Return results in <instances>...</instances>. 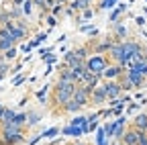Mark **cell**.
Here are the masks:
<instances>
[{
  "label": "cell",
  "instance_id": "obj_1",
  "mask_svg": "<svg viewBox=\"0 0 147 145\" xmlns=\"http://www.w3.org/2000/svg\"><path fill=\"white\" fill-rule=\"evenodd\" d=\"M76 86H78V84H74V82H61V80L55 82L53 92H51V100H53L51 104L55 106V111H53V113H59V111H61V106L74 98Z\"/></svg>",
  "mask_w": 147,
  "mask_h": 145
},
{
  "label": "cell",
  "instance_id": "obj_2",
  "mask_svg": "<svg viewBox=\"0 0 147 145\" xmlns=\"http://www.w3.org/2000/svg\"><path fill=\"white\" fill-rule=\"evenodd\" d=\"M0 137L4 139V145H14V143H21L23 137V127L18 125H2V131H0Z\"/></svg>",
  "mask_w": 147,
  "mask_h": 145
},
{
  "label": "cell",
  "instance_id": "obj_3",
  "mask_svg": "<svg viewBox=\"0 0 147 145\" xmlns=\"http://www.w3.org/2000/svg\"><path fill=\"white\" fill-rule=\"evenodd\" d=\"M108 63H110V61H108L106 55H100V53H92V55L86 59V69L102 78V71L108 67Z\"/></svg>",
  "mask_w": 147,
  "mask_h": 145
},
{
  "label": "cell",
  "instance_id": "obj_4",
  "mask_svg": "<svg viewBox=\"0 0 147 145\" xmlns=\"http://www.w3.org/2000/svg\"><path fill=\"white\" fill-rule=\"evenodd\" d=\"M100 86L104 88V92H106L108 100L121 98V94L125 92V90H123V84H121V80H108V82H102Z\"/></svg>",
  "mask_w": 147,
  "mask_h": 145
},
{
  "label": "cell",
  "instance_id": "obj_5",
  "mask_svg": "<svg viewBox=\"0 0 147 145\" xmlns=\"http://www.w3.org/2000/svg\"><path fill=\"white\" fill-rule=\"evenodd\" d=\"M125 67L123 65H119V63H108V67L102 71V80L104 82H108V80H121L123 76H125Z\"/></svg>",
  "mask_w": 147,
  "mask_h": 145
},
{
  "label": "cell",
  "instance_id": "obj_6",
  "mask_svg": "<svg viewBox=\"0 0 147 145\" xmlns=\"http://www.w3.org/2000/svg\"><path fill=\"white\" fill-rule=\"evenodd\" d=\"M74 100H76L82 108L88 106V104H90V90H88L86 86L78 84V86H76V92H74Z\"/></svg>",
  "mask_w": 147,
  "mask_h": 145
},
{
  "label": "cell",
  "instance_id": "obj_7",
  "mask_svg": "<svg viewBox=\"0 0 147 145\" xmlns=\"http://www.w3.org/2000/svg\"><path fill=\"white\" fill-rule=\"evenodd\" d=\"M82 63H86L84 59H80V55L76 53V49H71V51H67L65 55H63V67H76V65H82Z\"/></svg>",
  "mask_w": 147,
  "mask_h": 145
},
{
  "label": "cell",
  "instance_id": "obj_8",
  "mask_svg": "<svg viewBox=\"0 0 147 145\" xmlns=\"http://www.w3.org/2000/svg\"><path fill=\"white\" fill-rule=\"evenodd\" d=\"M108 102V96H106V92H104V88L102 86H98V88H94L90 92V104H106Z\"/></svg>",
  "mask_w": 147,
  "mask_h": 145
},
{
  "label": "cell",
  "instance_id": "obj_9",
  "mask_svg": "<svg viewBox=\"0 0 147 145\" xmlns=\"http://www.w3.org/2000/svg\"><path fill=\"white\" fill-rule=\"evenodd\" d=\"M139 131L135 129V127H129V129L125 131V135H123V139H121V143H125V145H139V135H137Z\"/></svg>",
  "mask_w": 147,
  "mask_h": 145
},
{
  "label": "cell",
  "instance_id": "obj_10",
  "mask_svg": "<svg viewBox=\"0 0 147 145\" xmlns=\"http://www.w3.org/2000/svg\"><path fill=\"white\" fill-rule=\"evenodd\" d=\"M80 111H82V106H80V104H78L76 100H74V98H71L69 102H65V104L61 106V111H59V113H67V115H78Z\"/></svg>",
  "mask_w": 147,
  "mask_h": 145
},
{
  "label": "cell",
  "instance_id": "obj_11",
  "mask_svg": "<svg viewBox=\"0 0 147 145\" xmlns=\"http://www.w3.org/2000/svg\"><path fill=\"white\" fill-rule=\"evenodd\" d=\"M90 4H92V0H71L69 8H74L76 12H84V10L90 8Z\"/></svg>",
  "mask_w": 147,
  "mask_h": 145
},
{
  "label": "cell",
  "instance_id": "obj_12",
  "mask_svg": "<svg viewBox=\"0 0 147 145\" xmlns=\"http://www.w3.org/2000/svg\"><path fill=\"white\" fill-rule=\"evenodd\" d=\"M131 127H135L137 131H147V115H145V113L137 115V117L133 119V125H131Z\"/></svg>",
  "mask_w": 147,
  "mask_h": 145
},
{
  "label": "cell",
  "instance_id": "obj_13",
  "mask_svg": "<svg viewBox=\"0 0 147 145\" xmlns=\"http://www.w3.org/2000/svg\"><path fill=\"white\" fill-rule=\"evenodd\" d=\"M57 80H61V82H74V84H76V78H74V74H71V69H69V67H63V69H59V74H57Z\"/></svg>",
  "mask_w": 147,
  "mask_h": 145
},
{
  "label": "cell",
  "instance_id": "obj_14",
  "mask_svg": "<svg viewBox=\"0 0 147 145\" xmlns=\"http://www.w3.org/2000/svg\"><path fill=\"white\" fill-rule=\"evenodd\" d=\"M127 35H129V29H127L125 25L117 23V25H115V35H113V37H117L115 41H119V43H121V39H123V37H127Z\"/></svg>",
  "mask_w": 147,
  "mask_h": 145
},
{
  "label": "cell",
  "instance_id": "obj_15",
  "mask_svg": "<svg viewBox=\"0 0 147 145\" xmlns=\"http://www.w3.org/2000/svg\"><path fill=\"white\" fill-rule=\"evenodd\" d=\"M123 123H125V119L119 117V119H117V129H115V139H119V141L123 139V135H125V131H127L125 127H123Z\"/></svg>",
  "mask_w": 147,
  "mask_h": 145
},
{
  "label": "cell",
  "instance_id": "obj_16",
  "mask_svg": "<svg viewBox=\"0 0 147 145\" xmlns=\"http://www.w3.org/2000/svg\"><path fill=\"white\" fill-rule=\"evenodd\" d=\"M10 47H16V43H14V39H12V37H6V39H0V53H4V51H8Z\"/></svg>",
  "mask_w": 147,
  "mask_h": 145
},
{
  "label": "cell",
  "instance_id": "obj_17",
  "mask_svg": "<svg viewBox=\"0 0 147 145\" xmlns=\"http://www.w3.org/2000/svg\"><path fill=\"white\" fill-rule=\"evenodd\" d=\"M14 111H10V108H6V111H4V117H2V121H0V123H2V125H12V121H14Z\"/></svg>",
  "mask_w": 147,
  "mask_h": 145
},
{
  "label": "cell",
  "instance_id": "obj_18",
  "mask_svg": "<svg viewBox=\"0 0 147 145\" xmlns=\"http://www.w3.org/2000/svg\"><path fill=\"white\" fill-rule=\"evenodd\" d=\"M115 129H117V121L106 123V125H104V135H106V137H115Z\"/></svg>",
  "mask_w": 147,
  "mask_h": 145
},
{
  "label": "cell",
  "instance_id": "obj_19",
  "mask_svg": "<svg viewBox=\"0 0 147 145\" xmlns=\"http://www.w3.org/2000/svg\"><path fill=\"white\" fill-rule=\"evenodd\" d=\"M121 12H123V6L115 8V10H113V14H110V19H108V21L113 23V25H117V23H119V16H121Z\"/></svg>",
  "mask_w": 147,
  "mask_h": 145
},
{
  "label": "cell",
  "instance_id": "obj_20",
  "mask_svg": "<svg viewBox=\"0 0 147 145\" xmlns=\"http://www.w3.org/2000/svg\"><path fill=\"white\" fill-rule=\"evenodd\" d=\"M2 55H4V59H6V61H12V59L16 57V47H10L8 51H4V53H2Z\"/></svg>",
  "mask_w": 147,
  "mask_h": 145
},
{
  "label": "cell",
  "instance_id": "obj_21",
  "mask_svg": "<svg viewBox=\"0 0 147 145\" xmlns=\"http://www.w3.org/2000/svg\"><path fill=\"white\" fill-rule=\"evenodd\" d=\"M117 6V0H102L98 4V8H115Z\"/></svg>",
  "mask_w": 147,
  "mask_h": 145
},
{
  "label": "cell",
  "instance_id": "obj_22",
  "mask_svg": "<svg viewBox=\"0 0 147 145\" xmlns=\"http://www.w3.org/2000/svg\"><path fill=\"white\" fill-rule=\"evenodd\" d=\"M31 10H33V0H25V2H23V12L31 14Z\"/></svg>",
  "mask_w": 147,
  "mask_h": 145
},
{
  "label": "cell",
  "instance_id": "obj_23",
  "mask_svg": "<svg viewBox=\"0 0 147 145\" xmlns=\"http://www.w3.org/2000/svg\"><path fill=\"white\" fill-rule=\"evenodd\" d=\"M137 135H139V145H147V133L145 131H139Z\"/></svg>",
  "mask_w": 147,
  "mask_h": 145
},
{
  "label": "cell",
  "instance_id": "obj_24",
  "mask_svg": "<svg viewBox=\"0 0 147 145\" xmlns=\"http://www.w3.org/2000/svg\"><path fill=\"white\" fill-rule=\"evenodd\" d=\"M45 2H47V0H33V4H35L37 8H41L43 12H47V10H45Z\"/></svg>",
  "mask_w": 147,
  "mask_h": 145
},
{
  "label": "cell",
  "instance_id": "obj_25",
  "mask_svg": "<svg viewBox=\"0 0 147 145\" xmlns=\"http://www.w3.org/2000/svg\"><path fill=\"white\" fill-rule=\"evenodd\" d=\"M51 12H53V16H57V14H61V12H63V6H57V4H55V6L51 8Z\"/></svg>",
  "mask_w": 147,
  "mask_h": 145
},
{
  "label": "cell",
  "instance_id": "obj_26",
  "mask_svg": "<svg viewBox=\"0 0 147 145\" xmlns=\"http://www.w3.org/2000/svg\"><path fill=\"white\" fill-rule=\"evenodd\" d=\"M92 14H94V10H92V8H88V10H84V12H82L84 19H92Z\"/></svg>",
  "mask_w": 147,
  "mask_h": 145
},
{
  "label": "cell",
  "instance_id": "obj_27",
  "mask_svg": "<svg viewBox=\"0 0 147 145\" xmlns=\"http://www.w3.org/2000/svg\"><path fill=\"white\" fill-rule=\"evenodd\" d=\"M55 133H57V129H49L47 133H43V137H47V139H49V137H53Z\"/></svg>",
  "mask_w": 147,
  "mask_h": 145
},
{
  "label": "cell",
  "instance_id": "obj_28",
  "mask_svg": "<svg viewBox=\"0 0 147 145\" xmlns=\"http://www.w3.org/2000/svg\"><path fill=\"white\" fill-rule=\"evenodd\" d=\"M45 94H47V90H39V92H37V98L43 100V98H45Z\"/></svg>",
  "mask_w": 147,
  "mask_h": 145
},
{
  "label": "cell",
  "instance_id": "obj_29",
  "mask_svg": "<svg viewBox=\"0 0 147 145\" xmlns=\"http://www.w3.org/2000/svg\"><path fill=\"white\" fill-rule=\"evenodd\" d=\"M47 23H49V27H55V23H57V19H55V16H49V19H47Z\"/></svg>",
  "mask_w": 147,
  "mask_h": 145
},
{
  "label": "cell",
  "instance_id": "obj_30",
  "mask_svg": "<svg viewBox=\"0 0 147 145\" xmlns=\"http://www.w3.org/2000/svg\"><path fill=\"white\" fill-rule=\"evenodd\" d=\"M4 111H6V108H4L2 104H0V121H2V117H4Z\"/></svg>",
  "mask_w": 147,
  "mask_h": 145
},
{
  "label": "cell",
  "instance_id": "obj_31",
  "mask_svg": "<svg viewBox=\"0 0 147 145\" xmlns=\"http://www.w3.org/2000/svg\"><path fill=\"white\" fill-rule=\"evenodd\" d=\"M2 12H4V8H2V6H0V16H2Z\"/></svg>",
  "mask_w": 147,
  "mask_h": 145
},
{
  "label": "cell",
  "instance_id": "obj_32",
  "mask_svg": "<svg viewBox=\"0 0 147 145\" xmlns=\"http://www.w3.org/2000/svg\"><path fill=\"white\" fill-rule=\"evenodd\" d=\"M71 145H84V143H71Z\"/></svg>",
  "mask_w": 147,
  "mask_h": 145
},
{
  "label": "cell",
  "instance_id": "obj_33",
  "mask_svg": "<svg viewBox=\"0 0 147 145\" xmlns=\"http://www.w3.org/2000/svg\"><path fill=\"white\" fill-rule=\"evenodd\" d=\"M119 145H125V143H121V141H119Z\"/></svg>",
  "mask_w": 147,
  "mask_h": 145
}]
</instances>
